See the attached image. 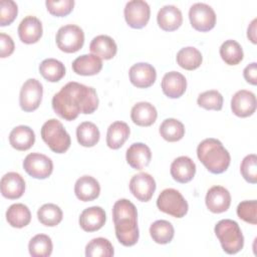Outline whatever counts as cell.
I'll return each mask as SVG.
<instances>
[{"label": "cell", "mask_w": 257, "mask_h": 257, "mask_svg": "<svg viewBox=\"0 0 257 257\" xmlns=\"http://www.w3.org/2000/svg\"><path fill=\"white\" fill-rule=\"evenodd\" d=\"M74 193L78 200L82 202H90L99 196L100 186L93 177L82 176L75 182Z\"/></svg>", "instance_id": "44dd1931"}, {"label": "cell", "mask_w": 257, "mask_h": 257, "mask_svg": "<svg viewBox=\"0 0 257 257\" xmlns=\"http://www.w3.org/2000/svg\"><path fill=\"white\" fill-rule=\"evenodd\" d=\"M43 94V87L40 81L35 78L27 79L21 86L19 93V104L26 112L38 108Z\"/></svg>", "instance_id": "9c48e42d"}, {"label": "cell", "mask_w": 257, "mask_h": 257, "mask_svg": "<svg viewBox=\"0 0 257 257\" xmlns=\"http://www.w3.org/2000/svg\"><path fill=\"white\" fill-rule=\"evenodd\" d=\"M112 220L118 242L126 247L134 246L140 236L136 206L127 199H119L112 207Z\"/></svg>", "instance_id": "7a4b0ae2"}, {"label": "cell", "mask_w": 257, "mask_h": 257, "mask_svg": "<svg viewBox=\"0 0 257 257\" xmlns=\"http://www.w3.org/2000/svg\"><path fill=\"white\" fill-rule=\"evenodd\" d=\"M215 234L227 254H236L243 249L244 237L238 223L231 219L220 220L215 225Z\"/></svg>", "instance_id": "277c9868"}, {"label": "cell", "mask_w": 257, "mask_h": 257, "mask_svg": "<svg viewBox=\"0 0 257 257\" xmlns=\"http://www.w3.org/2000/svg\"><path fill=\"white\" fill-rule=\"evenodd\" d=\"M170 172L175 181L185 184L193 180L196 174V164L191 158L181 156L173 161Z\"/></svg>", "instance_id": "d6986e66"}, {"label": "cell", "mask_w": 257, "mask_h": 257, "mask_svg": "<svg viewBox=\"0 0 257 257\" xmlns=\"http://www.w3.org/2000/svg\"><path fill=\"white\" fill-rule=\"evenodd\" d=\"M243 75L245 80L253 85H256L257 83V63L252 62L248 64L244 70H243Z\"/></svg>", "instance_id": "f6af8a7d"}, {"label": "cell", "mask_w": 257, "mask_h": 257, "mask_svg": "<svg viewBox=\"0 0 257 257\" xmlns=\"http://www.w3.org/2000/svg\"><path fill=\"white\" fill-rule=\"evenodd\" d=\"M189 19L194 29L206 32L215 27L216 14L213 8L206 3H195L189 10Z\"/></svg>", "instance_id": "ba28073f"}, {"label": "cell", "mask_w": 257, "mask_h": 257, "mask_svg": "<svg viewBox=\"0 0 257 257\" xmlns=\"http://www.w3.org/2000/svg\"><path fill=\"white\" fill-rule=\"evenodd\" d=\"M158 116L156 107L148 102L141 101L136 103L131 110V118L137 125L150 126L152 125Z\"/></svg>", "instance_id": "cb8c5ba5"}, {"label": "cell", "mask_w": 257, "mask_h": 257, "mask_svg": "<svg viewBox=\"0 0 257 257\" xmlns=\"http://www.w3.org/2000/svg\"><path fill=\"white\" fill-rule=\"evenodd\" d=\"M51 103L56 114L70 121L79 113L94 112L98 106V97L93 87L70 81L53 95Z\"/></svg>", "instance_id": "6da1fadb"}, {"label": "cell", "mask_w": 257, "mask_h": 257, "mask_svg": "<svg viewBox=\"0 0 257 257\" xmlns=\"http://www.w3.org/2000/svg\"><path fill=\"white\" fill-rule=\"evenodd\" d=\"M89 50L99 58L108 60L116 54L117 46L111 37L107 35H97L91 40Z\"/></svg>", "instance_id": "4316f807"}, {"label": "cell", "mask_w": 257, "mask_h": 257, "mask_svg": "<svg viewBox=\"0 0 257 257\" xmlns=\"http://www.w3.org/2000/svg\"><path fill=\"white\" fill-rule=\"evenodd\" d=\"M48 12L57 17L68 15L74 6L73 0H47L45 2Z\"/></svg>", "instance_id": "b9f144b4"}, {"label": "cell", "mask_w": 257, "mask_h": 257, "mask_svg": "<svg viewBox=\"0 0 257 257\" xmlns=\"http://www.w3.org/2000/svg\"><path fill=\"white\" fill-rule=\"evenodd\" d=\"M42 23L35 17L28 15L24 17L18 26L20 40L26 44L36 43L42 36Z\"/></svg>", "instance_id": "e0dca14e"}, {"label": "cell", "mask_w": 257, "mask_h": 257, "mask_svg": "<svg viewBox=\"0 0 257 257\" xmlns=\"http://www.w3.org/2000/svg\"><path fill=\"white\" fill-rule=\"evenodd\" d=\"M220 55L228 65H237L242 61L244 53L241 45L236 40L229 39L220 46Z\"/></svg>", "instance_id": "d590c367"}, {"label": "cell", "mask_w": 257, "mask_h": 257, "mask_svg": "<svg viewBox=\"0 0 257 257\" xmlns=\"http://www.w3.org/2000/svg\"><path fill=\"white\" fill-rule=\"evenodd\" d=\"M40 134L43 142L56 154H63L70 147V136L62 123L55 118L45 121L41 127Z\"/></svg>", "instance_id": "5b68a950"}, {"label": "cell", "mask_w": 257, "mask_h": 257, "mask_svg": "<svg viewBox=\"0 0 257 257\" xmlns=\"http://www.w3.org/2000/svg\"><path fill=\"white\" fill-rule=\"evenodd\" d=\"M1 194L4 198L9 200L19 199L25 191V181L22 176L15 172L5 174L0 183Z\"/></svg>", "instance_id": "2e32d148"}, {"label": "cell", "mask_w": 257, "mask_h": 257, "mask_svg": "<svg viewBox=\"0 0 257 257\" xmlns=\"http://www.w3.org/2000/svg\"><path fill=\"white\" fill-rule=\"evenodd\" d=\"M130 126L127 123L117 120L112 122L106 133V145L109 149L112 150H117L122 145L124 142L128 139L130 136Z\"/></svg>", "instance_id": "83f0119b"}, {"label": "cell", "mask_w": 257, "mask_h": 257, "mask_svg": "<svg viewBox=\"0 0 257 257\" xmlns=\"http://www.w3.org/2000/svg\"><path fill=\"white\" fill-rule=\"evenodd\" d=\"M6 220L14 228H23L31 221L30 210L24 204H13L6 211Z\"/></svg>", "instance_id": "f1b7e54d"}, {"label": "cell", "mask_w": 257, "mask_h": 257, "mask_svg": "<svg viewBox=\"0 0 257 257\" xmlns=\"http://www.w3.org/2000/svg\"><path fill=\"white\" fill-rule=\"evenodd\" d=\"M161 137L171 143L178 142L185 135L184 124L176 118H166L159 128Z\"/></svg>", "instance_id": "836d02e7"}, {"label": "cell", "mask_w": 257, "mask_h": 257, "mask_svg": "<svg viewBox=\"0 0 257 257\" xmlns=\"http://www.w3.org/2000/svg\"><path fill=\"white\" fill-rule=\"evenodd\" d=\"M240 172L248 183H257V157L255 154H250L243 159L240 166Z\"/></svg>", "instance_id": "ab89813d"}, {"label": "cell", "mask_w": 257, "mask_h": 257, "mask_svg": "<svg viewBox=\"0 0 257 257\" xmlns=\"http://www.w3.org/2000/svg\"><path fill=\"white\" fill-rule=\"evenodd\" d=\"M175 230L173 225L166 220L155 221L150 227V235L158 244H168L174 238Z\"/></svg>", "instance_id": "1f68e13d"}, {"label": "cell", "mask_w": 257, "mask_h": 257, "mask_svg": "<svg viewBox=\"0 0 257 257\" xmlns=\"http://www.w3.org/2000/svg\"><path fill=\"white\" fill-rule=\"evenodd\" d=\"M130 191L141 202H148L156 191V181L148 173H140L130 181Z\"/></svg>", "instance_id": "7c38bea8"}, {"label": "cell", "mask_w": 257, "mask_h": 257, "mask_svg": "<svg viewBox=\"0 0 257 257\" xmlns=\"http://www.w3.org/2000/svg\"><path fill=\"white\" fill-rule=\"evenodd\" d=\"M231 109L239 117L252 115L256 110V96L252 91L238 90L231 99Z\"/></svg>", "instance_id": "4fadbf2b"}, {"label": "cell", "mask_w": 257, "mask_h": 257, "mask_svg": "<svg viewBox=\"0 0 257 257\" xmlns=\"http://www.w3.org/2000/svg\"><path fill=\"white\" fill-rule=\"evenodd\" d=\"M106 215L101 207L93 206L84 209L79 216V225L85 232H94L102 228Z\"/></svg>", "instance_id": "ffe728a7"}, {"label": "cell", "mask_w": 257, "mask_h": 257, "mask_svg": "<svg viewBox=\"0 0 257 257\" xmlns=\"http://www.w3.org/2000/svg\"><path fill=\"white\" fill-rule=\"evenodd\" d=\"M23 169L32 178L43 180L52 174L53 163L50 158L43 154L31 153L24 159Z\"/></svg>", "instance_id": "8fae6325"}, {"label": "cell", "mask_w": 257, "mask_h": 257, "mask_svg": "<svg viewBox=\"0 0 257 257\" xmlns=\"http://www.w3.org/2000/svg\"><path fill=\"white\" fill-rule=\"evenodd\" d=\"M102 68V60L94 54H83L72 62V69L79 75H95Z\"/></svg>", "instance_id": "d4e9b609"}, {"label": "cell", "mask_w": 257, "mask_h": 257, "mask_svg": "<svg viewBox=\"0 0 257 257\" xmlns=\"http://www.w3.org/2000/svg\"><path fill=\"white\" fill-rule=\"evenodd\" d=\"M237 215L243 221L256 225L257 224V202L256 200L243 201L237 207Z\"/></svg>", "instance_id": "60d3db41"}, {"label": "cell", "mask_w": 257, "mask_h": 257, "mask_svg": "<svg viewBox=\"0 0 257 257\" xmlns=\"http://www.w3.org/2000/svg\"><path fill=\"white\" fill-rule=\"evenodd\" d=\"M123 14L128 26L140 29L148 24L151 15V8L144 0H131L125 4Z\"/></svg>", "instance_id": "30bf717a"}, {"label": "cell", "mask_w": 257, "mask_h": 257, "mask_svg": "<svg viewBox=\"0 0 257 257\" xmlns=\"http://www.w3.org/2000/svg\"><path fill=\"white\" fill-rule=\"evenodd\" d=\"M125 159L133 169L142 170L150 164L152 152L147 145L143 143H135L126 150Z\"/></svg>", "instance_id": "603a6c76"}, {"label": "cell", "mask_w": 257, "mask_h": 257, "mask_svg": "<svg viewBox=\"0 0 257 257\" xmlns=\"http://www.w3.org/2000/svg\"><path fill=\"white\" fill-rule=\"evenodd\" d=\"M35 142V134L27 125L15 126L9 135V143L17 151L29 150Z\"/></svg>", "instance_id": "484cf974"}, {"label": "cell", "mask_w": 257, "mask_h": 257, "mask_svg": "<svg viewBox=\"0 0 257 257\" xmlns=\"http://www.w3.org/2000/svg\"><path fill=\"white\" fill-rule=\"evenodd\" d=\"M53 249L52 241L45 234H37L32 237L28 244L29 254L32 257H48Z\"/></svg>", "instance_id": "e575fe53"}, {"label": "cell", "mask_w": 257, "mask_h": 257, "mask_svg": "<svg viewBox=\"0 0 257 257\" xmlns=\"http://www.w3.org/2000/svg\"><path fill=\"white\" fill-rule=\"evenodd\" d=\"M14 48L15 45L11 36L5 33H0V56L2 58L10 56L13 53Z\"/></svg>", "instance_id": "ee69618b"}, {"label": "cell", "mask_w": 257, "mask_h": 257, "mask_svg": "<svg viewBox=\"0 0 257 257\" xmlns=\"http://www.w3.org/2000/svg\"><path fill=\"white\" fill-rule=\"evenodd\" d=\"M157 207L160 211L175 218H183L189 209L183 195L175 189H165L157 199Z\"/></svg>", "instance_id": "8992f818"}, {"label": "cell", "mask_w": 257, "mask_h": 257, "mask_svg": "<svg viewBox=\"0 0 257 257\" xmlns=\"http://www.w3.org/2000/svg\"><path fill=\"white\" fill-rule=\"evenodd\" d=\"M256 22H257V19L256 18L253 19L251 21V23L249 24L248 29H247V37L254 44L257 43V40H256Z\"/></svg>", "instance_id": "bcb514c9"}, {"label": "cell", "mask_w": 257, "mask_h": 257, "mask_svg": "<svg viewBox=\"0 0 257 257\" xmlns=\"http://www.w3.org/2000/svg\"><path fill=\"white\" fill-rule=\"evenodd\" d=\"M202 60L203 57L201 52L193 46L184 47L177 53V63L187 70L198 68L202 63Z\"/></svg>", "instance_id": "d6a6232c"}, {"label": "cell", "mask_w": 257, "mask_h": 257, "mask_svg": "<svg viewBox=\"0 0 257 257\" xmlns=\"http://www.w3.org/2000/svg\"><path fill=\"white\" fill-rule=\"evenodd\" d=\"M100 138L98 127L91 121H83L76 128V139L80 146L90 148L95 146Z\"/></svg>", "instance_id": "f546056e"}, {"label": "cell", "mask_w": 257, "mask_h": 257, "mask_svg": "<svg viewBox=\"0 0 257 257\" xmlns=\"http://www.w3.org/2000/svg\"><path fill=\"white\" fill-rule=\"evenodd\" d=\"M200 162L212 174H222L229 168L231 157L222 143L213 138L205 139L197 148Z\"/></svg>", "instance_id": "3957f363"}, {"label": "cell", "mask_w": 257, "mask_h": 257, "mask_svg": "<svg viewBox=\"0 0 257 257\" xmlns=\"http://www.w3.org/2000/svg\"><path fill=\"white\" fill-rule=\"evenodd\" d=\"M205 203L212 213H223L230 207L231 195L226 188L222 186H213L206 194Z\"/></svg>", "instance_id": "9a60e30c"}, {"label": "cell", "mask_w": 257, "mask_h": 257, "mask_svg": "<svg viewBox=\"0 0 257 257\" xmlns=\"http://www.w3.org/2000/svg\"><path fill=\"white\" fill-rule=\"evenodd\" d=\"M39 72L47 81L57 82L65 75V67L61 61L47 58L39 64Z\"/></svg>", "instance_id": "4dcf8cb0"}, {"label": "cell", "mask_w": 257, "mask_h": 257, "mask_svg": "<svg viewBox=\"0 0 257 257\" xmlns=\"http://www.w3.org/2000/svg\"><path fill=\"white\" fill-rule=\"evenodd\" d=\"M159 26L165 31L177 30L183 22V15L181 10L175 5L163 6L157 15Z\"/></svg>", "instance_id": "7402d4cb"}, {"label": "cell", "mask_w": 257, "mask_h": 257, "mask_svg": "<svg viewBox=\"0 0 257 257\" xmlns=\"http://www.w3.org/2000/svg\"><path fill=\"white\" fill-rule=\"evenodd\" d=\"M113 254L114 250L110 241L102 237L90 240L85 247L86 257H111Z\"/></svg>", "instance_id": "74e56055"}, {"label": "cell", "mask_w": 257, "mask_h": 257, "mask_svg": "<svg viewBox=\"0 0 257 257\" xmlns=\"http://www.w3.org/2000/svg\"><path fill=\"white\" fill-rule=\"evenodd\" d=\"M18 13L17 4L12 0L0 1V25L6 26L11 24Z\"/></svg>", "instance_id": "7bdbcfd3"}, {"label": "cell", "mask_w": 257, "mask_h": 257, "mask_svg": "<svg viewBox=\"0 0 257 257\" xmlns=\"http://www.w3.org/2000/svg\"><path fill=\"white\" fill-rule=\"evenodd\" d=\"M57 47L66 53H74L78 51L84 43L83 30L74 24L61 26L56 33Z\"/></svg>", "instance_id": "52a82bcc"}, {"label": "cell", "mask_w": 257, "mask_h": 257, "mask_svg": "<svg viewBox=\"0 0 257 257\" xmlns=\"http://www.w3.org/2000/svg\"><path fill=\"white\" fill-rule=\"evenodd\" d=\"M131 82L139 88H148L154 84L157 78V72L153 65L147 62L134 64L128 70Z\"/></svg>", "instance_id": "5bb4252c"}, {"label": "cell", "mask_w": 257, "mask_h": 257, "mask_svg": "<svg viewBox=\"0 0 257 257\" xmlns=\"http://www.w3.org/2000/svg\"><path fill=\"white\" fill-rule=\"evenodd\" d=\"M63 214L61 209L55 204H44L37 211V218L39 222L47 227H54L62 220Z\"/></svg>", "instance_id": "8d00e7d4"}, {"label": "cell", "mask_w": 257, "mask_h": 257, "mask_svg": "<svg viewBox=\"0 0 257 257\" xmlns=\"http://www.w3.org/2000/svg\"><path fill=\"white\" fill-rule=\"evenodd\" d=\"M162 90L170 98L181 97L187 88L185 76L178 71L167 72L162 79Z\"/></svg>", "instance_id": "ac0fdd59"}, {"label": "cell", "mask_w": 257, "mask_h": 257, "mask_svg": "<svg viewBox=\"0 0 257 257\" xmlns=\"http://www.w3.org/2000/svg\"><path fill=\"white\" fill-rule=\"evenodd\" d=\"M197 103L205 109L221 110L223 107V96L218 90H207L199 94Z\"/></svg>", "instance_id": "f35d334b"}]
</instances>
